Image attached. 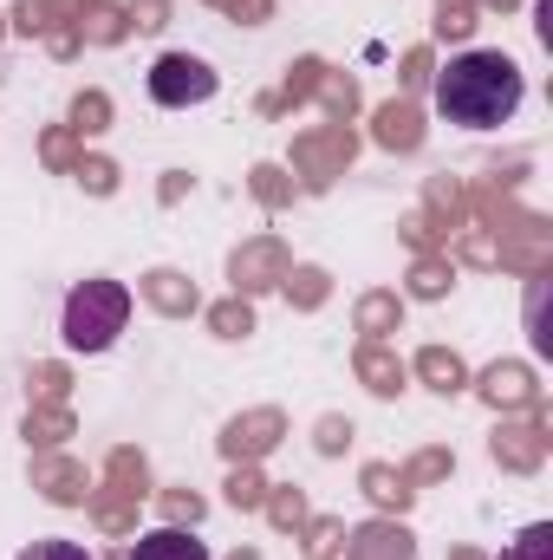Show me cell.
Wrapping results in <instances>:
<instances>
[{
	"instance_id": "6da1fadb",
	"label": "cell",
	"mask_w": 553,
	"mask_h": 560,
	"mask_svg": "<svg viewBox=\"0 0 553 560\" xmlns=\"http://www.w3.org/2000/svg\"><path fill=\"white\" fill-rule=\"evenodd\" d=\"M528 98V79L508 52H462L436 72V112L449 125H469V131H495L521 112Z\"/></svg>"
},
{
	"instance_id": "7a4b0ae2",
	"label": "cell",
	"mask_w": 553,
	"mask_h": 560,
	"mask_svg": "<svg viewBox=\"0 0 553 560\" xmlns=\"http://www.w3.org/2000/svg\"><path fill=\"white\" fill-rule=\"evenodd\" d=\"M131 319V287L118 280H79L66 300V346L72 352H105Z\"/></svg>"
},
{
	"instance_id": "3957f363",
	"label": "cell",
	"mask_w": 553,
	"mask_h": 560,
	"mask_svg": "<svg viewBox=\"0 0 553 560\" xmlns=\"http://www.w3.org/2000/svg\"><path fill=\"white\" fill-rule=\"evenodd\" d=\"M150 495V469H143L138 450H111V463H105V495L92 489L85 502L98 509V528L105 535H131L138 528V502Z\"/></svg>"
},
{
	"instance_id": "277c9868",
	"label": "cell",
	"mask_w": 553,
	"mask_h": 560,
	"mask_svg": "<svg viewBox=\"0 0 553 560\" xmlns=\"http://www.w3.org/2000/svg\"><path fill=\"white\" fill-rule=\"evenodd\" d=\"M150 98H156L163 112H189V105L215 98V72H209L202 59H189V52H163V59L150 66Z\"/></svg>"
},
{
	"instance_id": "5b68a950",
	"label": "cell",
	"mask_w": 553,
	"mask_h": 560,
	"mask_svg": "<svg viewBox=\"0 0 553 560\" xmlns=\"http://www.w3.org/2000/svg\"><path fill=\"white\" fill-rule=\"evenodd\" d=\"M352 150H358V138L345 125H326V131H306V138L293 143V170L306 176V189H326L332 176H345Z\"/></svg>"
},
{
	"instance_id": "8992f818",
	"label": "cell",
	"mask_w": 553,
	"mask_h": 560,
	"mask_svg": "<svg viewBox=\"0 0 553 560\" xmlns=\"http://www.w3.org/2000/svg\"><path fill=\"white\" fill-rule=\"evenodd\" d=\"M286 248H280L274 235H255V242H242L235 248V261H228V280H235V293L248 300V293H268V287H280L286 280Z\"/></svg>"
},
{
	"instance_id": "52a82bcc",
	"label": "cell",
	"mask_w": 553,
	"mask_h": 560,
	"mask_svg": "<svg viewBox=\"0 0 553 560\" xmlns=\"http://www.w3.org/2000/svg\"><path fill=\"white\" fill-rule=\"evenodd\" d=\"M280 436H286V418L280 411H248V418H235L222 430V456L228 463H261Z\"/></svg>"
},
{
	"instance_id": "ba28073f",
	"label": "cell",
	"mask_w": 553,
	"mask_h": 560,
	"mask_svg": "<svg viewBox=\"0 0 553 560\" xmlns=\"http://www.w3.org/2000/svg\"><path fill=\"white\" fill-rule=\"evenodd\" d=\"M482 398H489L495 411H534V405H541V385H534L528 365H489V372H482Z\"/></svg>"
},
{
	"instance_id": "9c48e42d",
	"label": "cell",
	"mask_w": 553,
	"mask_h": 560,
	"mask_svg": "<svg viewBox=\"0 0 553 560\" xmlns=\"http://www.w3.org/2000/svg\"><path fill=\"white\" fill-rule=\"evenodd\" d=\"M33 489H39L46 502H59V509H79V502L92 495V482H85V469H79L72 456H39V463H33Z\"/></svg>"
},
{
	"instance_id": "30bf717a",
	"label": "cell",
	"mask_w": 553,
	"mask_h": 560,
	"mask_svg": "<svg viewBox=\"0 0 553 560\" xmlns=\"http://www.w3.org/2000/svg\"><path fill=\"white\" fill-rule=\"evenodd\" d=\"M541 456H548V423L541 418L502 423V436H495V463H508V469H541Z\"/></svg>"
},
{
	"instance_id": "8fae6325",
	"label": "cell",
	"mask_w": 553,
	"mask_h": 560,
	"mask_svg": "<svg viewBox=\"0 0 553 560\" xmlns=\"http://www.w3.org/2000/svg\"><path fill=\"white\" fill-rule=\"evenodd\" d=\"M143 300H150L156 313H169V319H189V313L202 306L196 280H189V275H176V268H156V275H143Z\"/></svg>"
},
{
	"instance_id": "7c38bea8",
	"label": "cell",
	"mask_w": 553,
	"mask_h": 560,
	"mask_svg": "<svg viewBox=\"0 0 553 560\" xmlns=\"http://www.w3.org/2000/svg\"><path fill=\"white\" fill-rule=\"evenodd\" d=\"M345 560H416V548H411V535H404V528L372 522V528H358V535L345 541Z\"/></svg>"
},
{
	"instance_id": "4fadbf2b",
	"label": "cell",
	"mask_w": 553,
	"mask_h": 560,
	"mask_svg": "<svg viewBox=\"0 0 553 560\" xmlns=\"http://www.w3.org/2000/svg\"><path fill=\"white\" fill-rule=\"evenodd\" d=\"M352 365H358L365 392H378V398H398V392H404V365H398V352H385V346H372V339H365Z\"/></svg>"
},
{
	"instance_id": "5bb4252c",
	"label": "cell",
	"mask_w": 553,
	"mask_h": 560,
	"mask_svg": "<svg viewBox=\"0 0 553 560\" xmlns=\"http://www.w3.org/2000/svg\"><path fill=\"white\" fill-rule=\"evenodd\" d=\"M378 143H385V150H416V143H423V118H416L411 98L378 105Z\"/></svg>"
},
{
	"instance_id": "9a60e30c",
	"label": "cell",
	"mask_w": 553,
	"mask_h": 560,
	"mask_svg": "<svg viewBox=\"0 0 553 560\" xmlns=\"http://www.w3.org/2000/svg\"><path fill=\"white\" fill-rule=\"evenodd\" d=\"M131 560H209V548L189 528H156V535H138Z\"/></svg>"
},
{
	"instance_id": "2e32d148",
	"label": "cell",
	"mask_w": 553,
	"mask_h": 560,
	"mask_svg": "<svg viewBox=\"0 0 553 560\" xmlns=\"http://www.w3.org/2000/svg\"><path fill=\"white\" fill-rule=\"evenodd\" d=\"M416 372H423V385H430V392H443V398L469 385V372H462V359H456L449 346H423V352H416Z\"/></svg>"
},
{
	"instance_id": "e0dca14e",
	"label": "cell",
	"mask_w": 553,
	"mask_h": 560,
	"mask_svg": "<svg viewBox=\"0 0 553 560\" xmlns=\"http://www.w3.org/2000/svg\"><path fill=\"white\" fill-rule=\"evenodd\" d=\"M398 319H404V300L398 293H365L358 300V332L372 346H385V332H398Z\"/></svg>"
},
{
	"instance_id": "ac0fdd59",
	"label": "cell",
	"mask_w": 553,
	"mask_h": 560,
	"mask_svg": "<svg viewBox=\"0 0 553 560\" xmlns=\"http://www.w3.org/2000/svg\"><path fill=\"white\" fill-rule=\"evenodd\" d=\"M365 495L378 502V509H411V482H404V469H391V463H365Z\"/></svg>"
},
{
	"instance_id": "d6986e66",
	"label": "cell",
	"mask_w": 553,
	"mask_h": 560,
	"mask_svg": "<svg viewBox=\"0 0 553 560\" xmlns=\"http://www.w3.org/2000/svg\"><path fill=\"white\" fill-rule=\"evenodd\" d=\"M66 436H72V418H66L59 405H33V411H26V443L52 450V443H66Z\"/></svg>"
},
{
	"instance_id": "ffe728a7",
	"label": "cell",
	"mask_w": 553,
	"mask_h": 560,
	"mask_svg": "<svg viewBox=\"0 0 553 560\" xmlns=\"http://www.w3.org/2000/svg\"><path fill=\"white\" fill-rule=\"evenodd\" d=\"M319 79H326V66H319V59H299V66L286 72V92H280V98H268L261 112H280V105H299V98H319Z\"/></svg>"
},
{
	"instance_id": "44dd1931",
	"label": "cell",
	"mask_w": 553,
	"mask_h": 560,
	"mask_svg": "<svg viewBox=\"0 0 553 560\" xmlns=\"http://www.w3.org/2000/svg\"><path fill=\"white\" fill-rule=\"evenodd\" d=\"M111 125V98L105 92H79L72 98V138H98Z\"/></svg>"
},
{
	"instance_id": "7402d4cb",
	"label": "cell",
	"mask_w": 553,
	"mask_h": 560,
	"mask_svg": "<svg viewBox=\"0 0 553 560\" xmlns=\"http://www.w3.org/2000/svg\"><path fill=\"white\" fill-rule=\"evenodd\" d=\"M209 326H215L222 339H248V332H255V306H248L242 293H235V300H215V306H209Z\"/></svg>"
},
{
	"instance_id": "603a6c76",
	"label": "cell",
	"mask_w": 553,
	"mask_h": 560,
	"mask_svg": "<svg viewBox=\"0 0 553 560\" xmlns=\"http://www.w3.org/2000/svg\"><path fill=\"white\" fill-rule=\"evenodd\" d=\"M326 293H332V280L319 275V268H286V300L293 306L313 313V306H326Z\"/></svg>"
},
{
	"instance_id": "cb8c5ba5",
	"label": "cell",
	"mask_w": 553,
	"mask_h": 560,
	"mask_svg": "<svg viewBox=\"0 0 553 560\" xmlns=\"http://www.w3.org/2000/svg\"><path fill=\"white\" fill-rule=\"evenodd\" d=\"M228 502H235V509H261V502H268V482H261L255 463H235V476H228Z\"/></svg>"
},
{
	"instance_id": "d4e9b609",
	"label": "cell",
	"mask_w": 553,
	"mask_h": 560,
	"mask_svg": "<svg viewBox=\"0 0 553 560\" xmlns=\"http://www.w3.org/2000/svg\"><path fill=\"white\" fill-rule=\"evenodd\" d=\"M268 515H274V528H306L313 515H306V495L299 489H268V502H261Z\"/></svg>"
},
{
	"instance_id": "484cf974",
	"label": "cell",
	"mask_w": 553,
	"mask_h": 560,
	"mask_svg": "<svg viewBox=\"0 0 553 560\" xmlns=\"http://www.w3.org/2000/svg\"><path fill=\"white\" fill-rule=\"evenodd\" d=\"M319 98H326V112H332L339 125L358 112V85H352V79H339V72H326V79H319Z\"/></svg>"
},
{
	"instance_id": "4316f807",
	"label": "cell",
	"mask_w": 553,
	"mask_h": 560,
	"mask_svg": "<svg viewBox=\"0 0 553 560\" xmlns=\"http://www.w3.org/2000/svg\"><path fill=\"white\" fill-rule=\"evenodd\" d=\"M436 13H443V20H436L443 39H469V33H475V0H436Z\"/></svg>"
},
{
	"instance_id": "83f0119b",
	"label": "cell",
	"mask_w": 553,
	"mask_h": 560,
	"mask_svg": "<svg viewBox=\"0 0 553 560\" xmlns=\"http://www.w3.org/2000/svg\"><path fill=\"white\" fill-rule=\"evenodd\" d=\"M339 541H345V528H339L332 515L306 522V555H313V560H332V555H339Z\"/></svg>"
},
{
	"instance_id": "f1b7e54d",
	"label": "cell",
	"mask_w": 553,
	"mask_h": 560,
	"mask_svg": "<svg viewBox=\"0 0 553 560\" xmlns=\"http://www.w3.org/2000/svg\"><path fill=\"white\" fill-rule=\"evenodd\" d=\"M411 293H423V300H436V293H449V261H436V255H423L411 268Z\"/></svg>"
},
{
	"instance_id": "f546056e",
	"label": "cell",
	"mask_w": 553,
	"mask_h": 560,
	"mask_svg": "<svg viewBox=\"0 0 553 560\" xmlns=\"http://www.w3.org/2000/svg\"><path fill=\"white\" fill-rule=\"evenodd\" d=\"M79 183H85L92 196H111V189H118V163H105V156H79Z\"/></svg>"
},
{
	"instance_id": "4dcf8cb0",
	"label": "cell",
	"mask_w": 553,
	"mask_h": 560,
	"mask_svg": "<svg viewBox=\"0 0 553 560\" xmlns=\"http://www.w3.org/2000/svg\"><path fill=\"white\" fill-rule=\"evenodd\" d=\"M163 515H169V528H183V522L196 528V522H202V495H196V489H169V495H163Z\"/></svg>"
},
{
	"instance_id": "1f68e13d",
	"label": "cell",
	"mask_w": 553,
	"mask_h": 560,
	"mask_svg": "<svg viewBox=\"0 0 553 560\" xmlns=\"http://www.w3.org/2000/svg\"><path fill=\"white\" fill-rule=\"evenodd\" d=\"M502 560H553V528H548V522H534V528H528V535H521Z\"/></svg>"
},
{
	"instance_id": "d6a6232c",
	"label": "cell",
	"mask_w": 553,
	"mask_h": 560,
	"mask_svg": "<svg viewBox=\"0 0 553 560\" xmlns=\"http://www.w3.org/2000/svg\"><path fill=\"white\" fill-rule=\"evenodd\" d=\"M66 385H72V378H66V365H33V398H39V405H59V398H66Z\"/></svg>"
},
{
	"instance_id": "836d02e7",
	"label": "cell",
	"mask_w": 553,
	"mask_h": 560,
	"mask_svg": "<svg viewBox=\"0 0 553 560\" xmlns=\"http://www.w3.org/2000/svg\"><path fill=\"white\" fill-rule=\"evenodd\" d=\"M125 20H131L138 33H156V26H169V0H131Z\"/></svg>"
},
{
	"instance_id": "e575fe53",
	"label": "cell",
	"mask_w": 553,
	"mask_h": 560,
	"mask_svg": "<svg viewBox=\"0 0 553 560\" xmlns=\"http://www.w3.org/2000/svg\"><path fill=\"white\" fill-rule=\"evenodd\" d=\"M255 196H261V202H268V209H280V202H286V196H293V183H286V176H280L274 163H261V170H255Z\"/></svg>"
},
{
	"instance_id": "d590c367",
	"label": "cell",
	"mask_w": 553,
	"mask_h": 560,
	"mask_svg": "<svg viewBox=\"0 0 553 560\" xmlns=\"http://www.w3.org/2000/svg\"><path fill=\"white\" fill-rule=\"evenodd\" d=\"M436 476H449V450H423L411 469H404V482H436Z\"/></svg>"
},
{
	"instance_id": "8d00e7d4",
	"label": "cell",
	"mask_w": 553,
	"mask_h": 560,
	"mask_svg": "<svg viewBox=\"0 0 553 560\" xmlns=\"http://www.w3.org/2000/svg\"><path fill=\"white\" fill-rule=\"evenodd\" d=\"M46 163H52V170H79V143H72V131H46Z\"/></svg>"
},
{
	"instance_id": "74e56055",
	"label": "cell",
	"mask_w": 553,
	"mask_h": 560,
	"mask_svg": "<svg viewBox=\"0 0 553 560\" xmlns=\"http://www.w3.org/2000/svg\"><path fill=\"white\" fill-rule=\"evenodd\" d=\"M20 560H92V555H85L79 541H33Z\"/></svg>"
},
{
	"instance_id": "f35d334b",
	"label": "cell",
	"mask_w": 553,
	"mask_h": 560,
	"mask_svg": "<svg viewBox=\"0 0 553 560\" xmlns=\"http://www.w3.org/2000/svg\"><path fill=\"white\" fill-rule=\"evenodd\" d=\"M345 443H352V423H339V418H326V423H319V450H326V456H339Z\"/></svg>"
},
{
	"instance_id": "ab89813d",
	"label": "cell",
	"mask_w": 553,
	"mask_h": 560,
	"mask_svg": "<svg viewBox=\"0 0 553 560\" xmlns=\"http://www.w3.org/2000/svg\"><path fill=\"white\" fill-rule=\"evenodd\" d=\"M228 13H235V20H248V26H261V20L274 13V0H235Z\"/></svg>"
},
{
	"instance_id": "60d3db41",
	"label": "cell",
	"mask_w": 553,
	"mask_h": 560,
	"mask_svg": "<svg viewBox=\"0 0 553 560\" xmlns=\"http://www.w3.org/2000/svg\"><path fill=\"white\" fill-rule=\"evenodd\" d=\"M423 79H430V46H416L404 59V85H423Z\"/></svg>"
},
{
	"instance_id": "b9f144b4",
	"label": "cell",
	"mask_w": 553,
	"mask_h": 560,
	"mask_svg": "<svg viewBox=\"0 0 553 560\" xmlns=\"http://www.w3.org/2000/svg\"><path fill=\"white\" fill-rule=\"evenodd\" d=\"M449 560H482V555H475V548H456V555H449Z\"/></svg>"
},
{
	"instance_id": "7bdbcfd3",
	"label": "cell",
	"mask_w": 553,
	"mask_h": 560,
	"mask_svg": "<svg viewBox=\"0 0 553 560\" xmlns=\"http://www.w3.org/2000/svg\"><path fill=\"white\" fill-rule=\"evenodd\" d=\"M235 560H261V555H255V548H242V555H235Z\"/></svg>"
},
{
	"instance_id": "ee69618b",
	"label": "cell",
	"mask_w": 553,
	"mask_h": 560,
	"mask_svg": "<svg viewBox=\"0 0 553 560\" xmlns=\"http://www.w3.org/2000/svg\"><path fill=\"white\" fill-rule=\"evenodd\" d=\"M489 7H515V0H489Z\"/></svg>"
},
{
	"instance_id": "f6af8a7d",
	"label": "cell",
	"mask_w": 553,
	"mask_h": 560,
	"mask_svg": "<svg viewBox=\"0 0 553 560\" xmlns=\"http://www.w3.org/2000/svg\"><path fill=\"white\" fill-rule=\"evenodd\" d=\"M222 7H235V0H222Z\"/></svg>"
}]
</instances>
